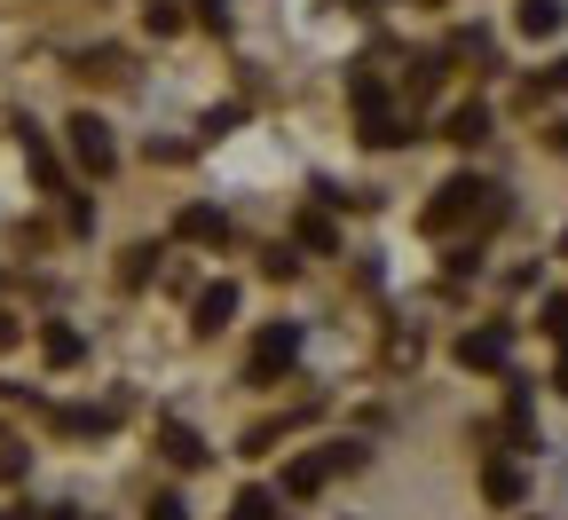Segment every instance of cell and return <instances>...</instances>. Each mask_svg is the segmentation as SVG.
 Wrapping results in <instances>:
<instances>
[{"label":"cell","mask_w":568,"mask_h":520,"mask_svg":"<svg viewBox=\"0 0 568 520\" xmlns=\"http://www.w3.org/2000/svg\"><path fill=\"white\" fill-rule=\"evenodd\" d=\"M355 134H364L372 151H395V142H410V119L387 103V88H379V71H372V63L355 71Z\"/></svg>","instance_id":"6da1fadb"},{"label":"cell","mask_w":568,"mask_h":520,"mask_svg":"<svg viewBox=\"0 0 568 520\" xmlns=\"http://www.w3.org/2000/svg\"><path fill=\"white\" fill-rule=\"evenodd\" d=\"M560 395H568V355H560Z\"/></svg>","instance_id":"603a6c76"},{"label":"cell","mask_w":568,"mask_h":520,"mask_svg":"<svg viewBox=\"0 0 568 520\" xmlns=\"http://www.w3.org/2000/svg\"><path fill=\"white\" fill-rule=\"evenodd\" d=\"M545 88H568V55H560V63H552V71H545Z\"/></svg>","instance_id":"44dd1931"},{"label":"cell","mask_w":568,"mask_h":520,"mask_svg":"<svg viewBox=\"0 0 568 520\" xmlns=\"http://www.w3.org/2000/svg\"><path fill=\"white\" fill-rule=\"evenodd\" d=\"M301 363V324H268L261 339H253V379H284V370H293Z\"/></svg>","instance_id":"277c9868"},{"label":"cell","mask_w":568,"mask_h":520,"mask_svg":"<svg viewBox=\"0 0 568 520\" xmlns=\"http://www.w3.org/2000/svg\"><path fill=\"white\" fill-rule=\"evenodd\" d=\"M324 473H332L324 458H293V466H284V497H316V489H324Z\"/></svg>","instance_id":"8fae6325"},{"label":"cell","mask_w":568,"mask_h":520,"mask_svg":"<svg viewBox=\"0 0 568 520\" xmlns=\"http://www.w3.org/2000/svg\"><path fill=\"white\" fill-rule=\"evenodd\" d=\"M40 355H48V363H80V355H88V339L71 332V324H48V332H40Z\"/></svg>","instance_id":"30bf717a"},{"label":"cell","mask_w":568,"mask_h":520,"mask_svg":"<svg viewBox=\"0 0 568 520\" xmlns=\"http://www.w3.org/2000/svg\"><path fill=\"white\" fill-rule=\"evenodd\" d=\"M443 134H450V142H481V134H489V111H481V103H458V111L443 119Z\"/></svg>","instance_id":"7c38bea8"},{"label":"cell","mask_w":568,"mask_h":520,"mask_svg":"<svg viewBox=\"0 0 568 520\" xmlns=\"http://www.w3.org/2000/svg\"><path fill=\"white\" fill-rule=\"evenodd\" d=\"M261 261H268L276 284H293V276H301V253H293V245H276V253H261Z\"/></svg>","instance_id":"e0dca14e"},{"label":"cell","mask_w":568,"mask_h":520,"mask_svg":"<svg viewBox=\"0 0 568 520\" xmlns=\"http://www.w3.org/2000/svg\"><path fill=\"white\" fill-rule=\"evenodd\" d=\"M151 268H159V245H134L126 268H119V284H151Z\"/></svg>","instance_id":"9a60e30c"},{"label":"cell","mask_w":568,"mask_h":520,"mask_svg":"<svg viewBox=\"0 0 568 520\" xmlns=\"http://www.w3.org/2000/svg\"><path fill=\"white\" fill-rule=\"evenodd\" d=\"M481 489H489L497 504H514V497H521V473H514V466H489V473H481Z\"/></svg>","instance_id":"2e32d148"},{"label":"cell","mask_w":568,"mask_h":520,"mask_svg":"<svg viewBox=\"0 0 568 520\" xmlns=\"http://www.w3.org/2000/svg\"><path fill=\"white\" fill-rule=\"evenodd\" d=\"M237 520H276V489H237Z\"/></svg>","instance_id":"5bb4252c"},{"label":"cell","mask_w":568,"mask_h":520,"mask_svg":"<svg viewBox=\"0 0 568 520\" xmlns=\"http://www.w3.org/2000/svg\"><path fill=\"white\" fill-rule=\"evenodd\" d=\"M301 245H308V253H332V245H339V230H332V213H316V205L301 213Z\"/></svg>","instance_id":"4fadbf2b"},{"label":"cell","mask_w":568,"mask_h":520,"mask_svg":"<svg viewBox=\"0 0 568 520\" xmlns=\"http://www.w3.org/2000/svg\"><path fill=\"white\" fill-rule=\"evenodd\" d=\"M190 316H197V332H222V324L237 316V284H205V292H197V308H190Z\"/></svg>","instance_id":"5b68a950"},{"label":"cell","mask_w":568,"mask_h":520,"mask_svg":"<svg viewBox=\"0 0 568 520\" xmlns=\"http://www.w3.org/2000/svg\"><path fill=\"white\" fill-rule=\"evenodd\" d=\"M560 17H568V0H521V17H514V24H521L529 40H552Z\"/></svg>","instance_id":"ba28073f"},{"label":"cell","mask_w":568,"mask_h":520,"mask_svg":"<svg viewBox=\"0 0 568 520\" xmlns=\"http://www.w3.org/2000/svg\"><path fill=\"white\" fill-rule=\"evenodd\" d=\"M159 441H166V458H174V466H205V441H197L182 418H166V426H159Z\"/></svg>","instance_id":"9c48e42d"},{"label":"cell","mask_w":568,"mask_h":520,"mask_svg":"<svg viewBox=\"0 0 568 520\" xmlns=\"http://www.w3.org/2000/svg\"><path fill=\"white\" fill-rule=\"evenodd\" d=\"M63 142H71V159H80V174H111L119 166V142H111V126L95 119V111H80L63 126Z\"/></svg>","instance_id":"3957f363"},{"label":"cell","mask_w":568,"mask_h":520,"mask_svg":"<svg viewBox=\"0 0 568 520\" xmlns=\"http://www.w3.org/2000/svg\"><path fill=\"white\" fill-rule=\"evenodd\" d=\"M0 347H9V316H0Z\"/></svg>","instance_id":"cb8c5ba5"},{"label":"cell","mask_w":568,"mask_h":520,"mask_svg":"<svg viewBox=\"0 0 568 520\" xmlns=\"http://www.w3.org/2000/svg\"><path fill=\"white\" fill-rule=\"evenodd\" d=\"M151 520H190V512H182V497H159V504H151Z\"/></svg>","instance_id":"ffe728a7"},{"label":"cell","mask_w":568,"mask_h":520,"mask_svg":"<svg viewBox=\"0 0 568 520\" xmlns=\"http://www.w3.org/2000/svg\"><path fill=\"white\" fill-rule=\"evenodd\" d=\"M190 9H197V17H205L213 32H230V0H190Z\"/></svg>","instance_id":"ac0fdd59"},{"label":"cell","mask_w":568,"mask_h":520,"mask_svg":"<svg viewBox=\"0 0 568 520\" xmlns=\"http://www.w3.org/2000/svg\"><path fill=\"white\" fill-rule=\"evenodd\" d=\"M458 221H497V190L481 182V174H458V182H443L435 190V205H426V230H458Z\"/></svg>","instance_id":"7a4b0ae2"},{"label":"cell","mask_w":568,"mask_h":520,"mask_svg":"<svg viewBox=\"0 0 568 520\" xmlns=\"http://www.w3.org/2000/svg\"><path fill=\"white\" fill-rule=\"evenodd\" d=\"M552 151H560V159H568V119H560V126H552Z\"/></svg>","instance_id":"7402d4cb"},{"label":"cell","mask_w":568,"mask_h":520,"mask_svg":"<svg viewBox=\"0 0 568 520\" xmlns=\"http://www.w3.org/2000/svg\"><path fill=\"white\" fill-rule=\"evenodd\" d=\"M174 237H190V245H222V237H230V221L213 213V205H190V213L174 221Z\"/></svg>","instance_id":"8992f818"},{"label":"cell","mask_w":568,"mask_h":520,"mask_svg":"<svg viewBox=\"0 0 568 520\" xmlns=\"http://www.w3.org/2000/svg\"><path fill=\"white\" fill-rule=\"evenodd\" d=\"M458 363L466 370H497V363H506V332H466L458 339Z\"/></svg>","instance_id":"52a82bcc"},{"label":"cell","mask_w":568,"mask_h":520,"mask_svg":"<svg viewBox=\"0 0 568 520\" xmlns=\"http://www.w3.org/2000/svg\"><path fill=\"white\" fill-rule=\"evenodd\" d=\"M17 473H24V450H17L9 434H0V481H17Z\"/></svg>","instance_id":"d6986e66"}]
</instances>
